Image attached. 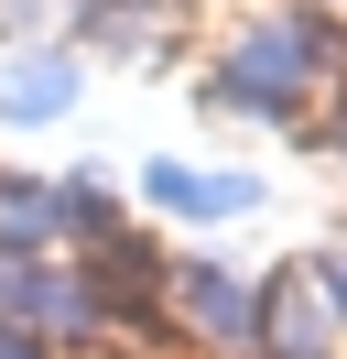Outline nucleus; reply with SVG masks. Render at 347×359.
I'll list each match as a JSON object with an SVG mask.
<instances>
[{"label":"nucleus","instance_id":"obj_1","mask_svg":"<svg viewBox=\"0 0 347 359\" xmlns=\"http://www.w3.org/2000/svg\"><path fill=\"white\" fill-rule=\"evenodd\" d=\"M315 66H325V33H304V22H250V33L228 44V66H217V109L293 120L304 88H315Z\"/></svg>","mask_w":347,"mask_h":359},{"label":"nucleus","instance_id":"obj_2","mask_svg":"<svg viewBox=\"0 0 347 359\" xmlns=\"http://www.w3.org/2000/svg\"><path fill=\"white\" fill-rule=\"evenodd\" d=\"M141 196L174 207V218H250L260 175H195V163H141Z\"/></svg>","mask_w":347,"mask_h":359},{"label":"nucleus","instance_id":"obj_7","mask_svg":"<svg viewBox=\"0 0 347 359\" xmlns=\"http://www.w3.org/2000/svg\"><path fill=\"white\" fill-rule=\"evenodd\" d=\"M337 142H347V120H337Z\"/></svg>","mask_w":347,"mask_h":359},{"label":"nucleus","instance_id":"obj_3","mask_svg":"<svg viewBox=\"0 0 347 359\" xmlns=\"http://www.w3.org/2000/svg\"><path fill=\"white\" fill-rule=\"evenodd\" d=\"M174 294H185V316H195L206 337H228V348H250V337H260V294L239 283V272H206V262H195Z\"/></svg>","mask_w":347,"mask_h":359},{"label":"nucleus","instance_id":"obj_4","mask_svg":"<svg viewBox=\"0 0 347 359\" xmlns=\"http://www.w3.org/2000/svg\"><path fill=\"white\" fill-rule=\"evenodd\" d=\"M0 109H11L22 131H33V120H65L76 109V66H65V55H22V66L0 76Z\"/></svg>","mask_w":347,"mask_h":359},{"label":"nucleus","instance_id":"obj_6","mask_svg":"<svg viewBox=\"0 0 347 359\" xmlns=\"http://www.w3.org/2000/svg\"><path fill=\"white\" fill-rule=\"evenodd\" d=\"M0 359H43V348H33V337H0Z\"/></svg>","mask_w":347,"mask_h":359},{"label":"nucleus","instance_id":"obj_5","mask_svg":"<svg viewBox=\"0 0 347 359\" xmlns=\"http://www.w3.org/2000/svg\"><path fill=\"white\" fill-rule=\"evenodd\" d=\"M55 229H65L55 185H0V250H33V240H55Z\"/></svg>","mask_w":347,"mask_h":359}]
</instances>
